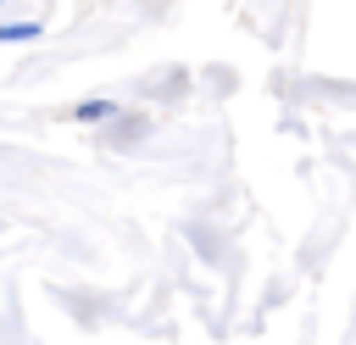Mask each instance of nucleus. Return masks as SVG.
<instances>
[{
  "label": "nucleus",
  "instance_id": "nucleus-1",
  "mask_svg": "<svg viewBox=\"0 0 356 345\" xmlns=\"http://www.w3.org/2000/svg\"><path fill=\"white\" fill-rule=\"evenodd\" d=\"M117 111H122L117 100H78V106H72L78 122H106V117H117Z\"/></svg>",
  "mask_w": 356,
  "mask_h": 345
},
{
  "label": "nucleus",
  "instance_id": "nucleus-2",
  "mask_svg": "<svg viewBox=\"0 0 356 345\" xmlns=\"http://www.w3.org/2000/svg\"><path fill=\"white\" fill-rule=\"evenodd\" d=\"M39 33H44V22H0V45H28Z\"/></svg>",
  "mask_w": 356,
  "mask_h": 345
}]
</instances>
